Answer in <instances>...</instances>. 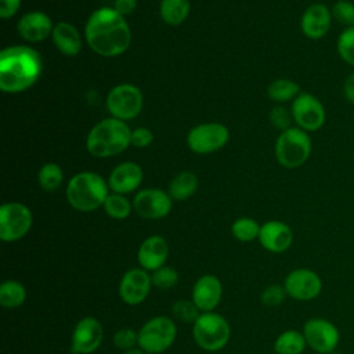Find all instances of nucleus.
Segmentation results:
<instances>
[{"label": "nucleus", "mask_w": 354, "mask_h": 354, "mask_svg": "<svg viewBox=\"0 0 354 354\" xmlns=\"http://www.w3.org/2000/svg\"><path fill=\"white\" fill-rule=\"evenodd\" d=\"M313 144L307 131L300 127H289L277 138L275 158L278 163L286 169L303 166L311 155Z\"/></svg>", "instance_id": "39448f33"}, {"label": "nucleus", "mask_w": 354, "mask_h": 354, "mask_svg": "<svg viewBox=\"0 0 354 354\" xmlns=\"http://www.w3.org/2000/svg\"><path fill=\"white\" fill-rule=\"evenodd\" d=\"M330 354H340V353H336V351H333V353H330Z\"/></svg>", "instance_id": "c03bdc74"}, {"label": "nucleus", "mask_w": 354, "mask_h": 354, "mask_svg": "<svg viewBox=\"0 0 354 354\" xmlns=\"http://www.w3.org/2000/svg\"><path fill=\"white\" fill-rule=\"evenodd\" d=\"M290 112L296 126L307 133L319 130L326 120L325 106L310 93H300L293 100Z\"/></svg>", "instance_id": "9b49d317"}, {"label": "nucleus", "mask_w": 354, "mask_h": 354, "mask_svg": "<svg viewBox=\"0 0 354 354\" xmlns=\"http://www.w3.org/2000/svg\"><path fill=\"white\" fill-rule=\"evenodd\" d=\"M109 195L108 183L94 171L75 174L66 185V199L79 212H93L104 206Z\"/></svg>", "instance_id": "20e7f679"}, {"label": "nucleus", "mask_w": 354, "mask_h": 354, "mask_svg": "<svg viewBox=\"0 0 354 354\" xmlns=\"http://www.w3.org/2000/svg\"><path fill=\"white\" fill-rule=\"evenodd\" d=\"M124 354H145V351H142L140 347L138 348H131V350H127V351H124Z\"/></svg>", "instance_id": "37998d69"}, {"label": "nucleus", "mask_w": 354, "mask_h": 354, "mask_svg": "<svg viewBox=\"0 0 354 354\" xmlns=\"http://www.w3.org/2000/svg\"><path fill=\"white\" fill-rule=\"evenodd\" d=\"M336 50L342 61L354 68V26L343 28L336 41Z\"/></svg>", "instance_id": "2f4dec72"}, {"label": "nucleus", "mask_w": 354, "mask_h": 354, "mask_svg": "<svg viewBox=\"0 0 354 354\" xmlns=\"http://www.w3.org/2000/svg\"><path fill=\"white\" fill-rule=\"evenodd\" d=\"M33 224V216L21 202H7L0 207V239L15 242L24 238Z\"/></svg>", "instance_id": "6e6552de"}, {"label": "nucleus", "mask_w": 354, "mask_h": 354, "mask_svg": "<svg viewBox=\"0 0 354 354\" xmlns=\"http://www.w3.org/2000/svg\"><path fill=\"white\" fill-rule=\"evenodd\" d=\"M192 336L201 348L218 351L227 346L231 337V328L223 315L213 311L202 313L192 324Z\"/></svg>", "instance_id": "423d86ee"}, {"label": "nucleus", "mask_w": 354, "mask_h": 354, "mask_svg": "<svg viewBox=\"0 0 354 354\" xmlns=\"http://www.w3.org/2000/svg\"><path fill=\"white\" fill-rule=\"evenodd\" d=\"M283 288L286 295L293 300L311 301L321 295L322 279L310 268H296L286 275Z\"/></svg>", "instance_id": "ddd939ff"}, {"label": "nucleus", "mask_w": 354, "mask_h": 354, "mask_svg": "<svg viewBox=\"0 0 354 354\" xmlns=\"http://www.w3.org/2000/svg\"><path fill=\"white\" fill-rule=\"evenodd\" d=\"M26 300L25 286L15 281L7 279L0 285V304L4 308H17L22 306Z\"/></svg>", "instance_id": "bb28decb"}, {"label": "nucleus", "mask_w": 354, "mask_h": 354, "mask_svg": "<svg viewBox=\"0 0 354 354\" xmlns=\"http://www.w3.org/2000/svg\"><path fill=\"white\" fill-rule=\"evenodd\" d=\"M307 347L303 332L296 329L283 330L274 342L275 354H301Z\"/></svg>", "instance_id": "b1692460"}, {"label": "nucleus", "mask_w": 354, "mask_h": 354, "mask_svg": "<svg viewBox=\"0 0 354 354\" xmlns=\"http://www.w3.org/2000/svg\"><path fill=\"white\" fill-rule=\"evenodd\" d=\"M84 37L88 47L102 57L123 54L131 41V32L124 17L115 8L95 10L84 26Z\"/></svg>", "instance_id": "f257e3e1"}, {"label": "nucleus", "mask_w": 354, "mask_h": 354, "mask_svg": "<svg viewBox=\"0 0 354 354\" xmlns=\"http://www.w3.org/2000/svg\"><path fill=\"white\" fill-rule=\"evenodd\" d=\"M133 209L142 218H163L171 210V198L162 189L147 188L136 194L133 199Z\"/></svg>", "instance_id": "2eb2a0df"}, {"label": "nucleus", "mask_w": 354, "mask_h": 354, "mask_svg": "<svg viewBox=\"0 0 354 354\" xmlns=\"http://www.w3.org/2000/svg\"><path fill=\"white\" fill-rule=\"evenodd\" d=\"M270 120H271V123H272L277 129H279V130L283 131V130L292 127L290 124H292L293 118H292V112H290V111H288L285 106L277 105V106H274V108L271 109V112H270Z\"/></svg>", "instance_id": "4c0bfd02"}, {"label": "nucleus", "mask_w": 354, "mask_h": 354, "mask_svg": "<svg viewBox=\"0 0 354 354\" xmlns=\"http://www.w3.org/2000/svg\"><path fill=\"white\" fill-rule=\"evenodd\" d=\"M333 21L344 28L354 26V3L350 0H337L330 8Z\"/></svg>", "instance_id": "f704fd0d"}, {"label": "nucleus", "mask_w": 354, "mask_h": 354, "mask_svg": "<svg viewBox=\"0 0 354 354\" xmlns=\"http://www.w3.org/2000/svg\"><path fill=\"white\" fill-rule=\"evenodd\" d=\"M104 329L95 317H83L73 328L71 351L73 354H91L102 343Z\"/></svg>", "instance_id": "4468645a"}, {"label": "nucleus", "mask_w": 354, "mask_h": 354, "mask_svg": "<svg viewBox=\"0 0 354 354\" xmlns=\"http://www.w3.org/2000/svg\"><path fill=\"white\" fill-rule=\"evenodd\" d=\"M21 0H0V17L8 19L17 14L19 10Z\"/></svg>", "instance_id": "ea45409f"}, {"label": "nucleus", "mask_w": 354, "mask_h": 354, "mask_svg": "<svg viewBox=\"0 0 354 354\" xmlns=\"http://www.w3.org/2000/svg\"><path fill=\"white\" fill-rule=\"evenodd\" d=\"M37 180H39V185L41 187L43 191L54 192L61 187L62 180H64V174H62V170L58 165L46 163L44 166L40 167Z\"/></svg>", "instance_id": "c85d7f7f"}, {"label": "nucleus", "mask_w": 354, "mask_h": 354, "mask_svg": "<svg viewBox=\"0 0 354 354\" xmlns=\"http://www.w3.org/2000/svg\"><path fill=\"white\" fill-rule=\"evenodd\" d=\"M177 337L176 322L165 315L148 319L138 330V347L147 354L166 351Z\"/></svg>", "instance_id": "0eeeda50"}, {"label": "nucleus", "mask_w": 354, "mask_h": 354, "mask_svg": "<svg viewBox=\"0 0 354 354\" xmlns=\"http://www.w3.org/2000/svg\"><path fill=\"white\" fill-rule=\"evenodd\" d=\"M260 245L271 253H283L293 243L292 228L279 220H270L260 227Z\"/></svg>", "instance_id": "6ab92c4d"}, {"label": "nucleus", "mask_w": 354, "mask_h": 354, "mask_svg": "<svg viewBox=\"0 0 354 354\" xmlns=\"http://www.w3.org/2000/svg\"><path fill=\"white\" fill-rule=\"evenodd\" d=\"M260 227L261 225L250 217H239L232 223L231 232L241 242H252L259 238Z\"/></svg>", "instance_id": "7c9ffc66"}, {"label": "nucleus", "mask_w": 354, "mask_h": 354, "mask_svg": "<svg viewBox=\"0 0 354 354\" xmlns=\"http://www.w3.org/2000/svg\"><path fill=\"white\" fill-rule=\"evenodd\" d=\"M301 332L307 346L318 354H330L336 351L340 342L337 326L326 318L314 317L307 319Z\"/></svg>", "instance_id": "9d476101"}, {"label": "nucleus", "mask_w": 354, "mask_h": 354, "mask_svg": "<svg viewBox=\"0 0 354 354\" xmlns=\"http://www.w3.org/2000/svg\"><path fill=\"white\" fill-rule=\"evenodd\" d=\"M136 4H137L136 0H115L113 8L124 17V15H129L134 11Z\"/></svg>", "instance_id": "79ce46f5"}, {"label": "nucleus", "mask_w": 354, "mask_h": 354, "mask_svg": "<svg viewBox=\"0 0 354 354\" xmlns=\"http://www.w3.org/2000/svg\"><path fill=\"white\" fill-rule=\"evenodd\" d=\"M142 169L134 162L118 165L109 174L108 185L115 194H130L138 188L142 181Z\"/></svg>", "instance_id": "4be33fe9"}, {"label": "nucleus", "mask_w": 354, "mask_h": 354, "mask_svg": "<svg viewBox=\"0 0 354 354\" xmlns=\"http://www.w3.org/2000/svg\"><path fill=\"white\" fill-rule=\"evenodd\" d=\"M41 71V57L29 46H8L0 53V88L4 93L29 88L37 82Z\"/></svg>", "instance_id": "f03ea898"}, {"label": "nucleus", "mask_w": 354, "mask_h": 354, "mask_svg": "<svg viewBox=\"0 0 354 354\" xmlns=\"http://www.w3.org/2000/svg\"><path fill=\"white\" fill-rule=\"evenodd\" d=\"M151 279H152V286L166 290V289H171L178 282V272L173 267L163 266L152 271Z\"/></svg>", "instance_id": "72a5a7b5"}, {"label": "nucleus", "mask_w": 354, "mask_h": 354, "mask_svg": "<svg viewBox=\"0 0 354 354\" xmlns=\"http://www.w3.org/2000/svg\"><path fill=\"white\" fill-rule=\"evenodd\" d=\"M228 138V129L221 123L212 122L192 127L187 136V144L195 153H212L221 149Z\"/></svg>", "instance_id": "f8f14e48"}, {"label": "nucleus", "mask_w": 354, "mask_h": 354, "mask_svg": "<svg viewBox=\"0 0 354 354\" xmlns=\"http://www.w3.org/2000/svg\"><path fill=\"white\" fill-rule=\"evenodd\" d=\"M353 122H354V109H353Z\"/></svg>", "instance_id": "a18cd8bd"}, {"label": "nucleus", "mask_w": 354, "mask_h": 354, "mask_svg": "<svg viewBox=\"0 0 354 354\" xmlns=\"http://www.w3.org/2000/svg\"><path fill=\"white\" fill-rule=\"evenodd\" d=\"M131 144V130L116 118H106L94 124L86 138L87 151L97 158L115 156Z\"/></svg>", "instance_id": "7ed1b4c3"}, {"label": "nucleus", "mask_w": 354, "mask_h": 354, "mask_svg": "<svg viewBox=\"0 0 354 354\" xmlns=\"http://www.w3.org/2000/svg\"><path fill=\"white\" fill-rule=\"evenodd\" d=\"M343 97L344 100L354 105V71L351 73H348L343 82Z\"/></svg>", "instance_id": "a19ab883"}, {"label": "nucleus", "mask_w": 354, "mask_h": 354, "mask_svg": "<svg viewBox=\"0 0 354 354\" xmlns=\"http://www.w3.org/2000/svg\"><path fill=\"white\" fill-rule=\"evenodd\" d=\"M286 290L283 288V285H268L267 288L263 289L261 292V303L266 304V306H270V307H275V306H279L285 297H286Z\"/></svg>", "instance_id": "e433bc0d"}, {"label": "nucleus", "mask_w": 354, "mask_h": 354, "mask_svg": "<svg viewBox=\"0 0 354 354\" xmlns=\"http://www.w3.org/2000/svg\"><path fill=\"white\" fill-rule=\"evenodd\" d=\"M332 21V11L326 4L313 3L301 14L300 29L307 39L319 40L329 32Z\"/></svg>", "instance_id": "f3484780"}, {"label": "nucleus", "mask_w": 354, "mask_h": 354, "mask_svg": "<svg viewBox=\"0 0 354 354\" xmlns=\"http://www.w3.org/2000/svg\"><path fill=\"white\" fill-rule=\"evenodd\" d=\"M198 188V178L191 171L178 173L169 184V195L176 201H185L195 194Z\"/></svg>", "instance_id": "393cba45"}, {"label": "nucleus", "mask_w": 354, "mask_h": 354, "mask_svg": "<svg viewBox=\"0 0 354 354\" xmlns=\"http://www.w3.org/2000/svg\"><path fill=\"white\" fill-rule=\"evenodd\" d=\"M169 256L167 241L160 235H151L144 239L137 252V260L141 268L155 271L166 264Z\"/></svg>", "instance_id": "412c9836"}, {"label": "nucleus", "mask_w": 354, "mask_h": 354, "mask_svg": "<svg viewBox=\"0 0 354 354\" xmlns=\"http://www.w3.org/2000/svg\"><path fill=\"white\" fill-rule=\"evenodd\" d=\"M106 109L112 118L123 122L134 119L142 109L141 90L130 83L115 86L106 95Z\"/></svg>", "instance_id": "1a4fd4ad"}, {"label": "nucleus", "mask_w": 354, "mask_h": 354, "mask_svg": "<svg viewBox=\"0 0 354 354\" xmlns=\"http://www.w3.org/2000/svg\"><path fill=\"white\" fill-rule=\"evenodd\" d=\"M153 141V134L147 127H137L131 131V145L137 148H145Z\"/></svg>", "instance_id": "58836bf2"}, {"label": "nucleus", "mask_w": 354, "mask_h": 354, "mask_svg": "<svg viewBox=\"0 0 354 354\" xmlns=\"http://www.w3.org/2000/svg\"><path fill=\"white\" fill-rule=\"evenodd\" d=\"M199 311L201 310L196 307V304L192 300L181 299V300L174 301L171 306V313H173L174 318L184 324H194L198 319V317L201 315Z\"/></svg>", "instance_id": "473e14b6"}, {"label": "nucleus", "mask_w": 354, "mask_h": 354, "mask_svg": "<svg viewBox=\"0 0 354 354\" xmlns=\"http://www.w3.org/2000/svg\"><path fill=\"white\" fill-rule=\"evenodd\" d=\"M51 39L59 53L65 55H76L82 48V39L77 29L69 22H58L54 25Z\"/></svg>", "instance_id": "5701e85b"}, {"label": "nucleus", "mask_w": 354, "mask_h": 354, "mask_svg": "<svg viewBox=\"0 0 354 354\" xmlns=\"http://www.w3.org/2000/svg\"><path fill=\"white\" fill-rule=\"evenodd\" d=\"M54 25L50 17L43 11H30L22 15L17 24L18 35L29 41L39 43L53 33Z\"/></svg>", "instance_id": "aec40b11"}, {"label": "nucleus", "mask_w": 354, "mask_h": 354, "mask_svg": "<svg viewBox=\"0 0 354 354\" xmlns=\"http://www.w3.org/2000/svg\"><path fill=\"white\" fill-rule=\"evenodd\" d=\"M113 344L124 351L131 350L138 346V332L133 330L131 328L118 329L113 335Z\"/></svg>", "instance_id": "c9c22d12"}, {"label": "nucleus", "mask_w": 354, "mask_h": 354, "mask_svg": "<svg viewBox=\"0 0 354 354\" xmlns=\"http://www.w3.org/2000/svg\"><path fill=\"white\" fill-rule=\"evenodd\" d=\"M221 296H223L221 281L216 275L206 274L199 277L194 283L191 300L196 304V307L202 313H209L218 306V303L221 301Z\"/></svg>", "instance_id": "a211bd4d"}, {"label": "nucleus", "mask_w": 354, "mask_h": 354, "mask_svg": "<svg viewBox=\"0 0 354 354\" xmlns=\"http://www.w3.org/2000/svg\"><path fill=\"white\" fill-rule=\"evenodd\" d=\"M267 94L275 102H286L300 94V87L292 79H277L268 86Z\"/></svg>", "instance_id": "cd10ccee"}, {"label": "nucleus", "mask_w": 354, "mask_h": 354, "mask_svg": "<svg viewBox=\"0 0 354 354\" xmlns=\"http://www.w3.org/2000/svg\"><path fill=\"white\" fill-rule=\"evenodd\" d=\"M159 12L169 25H180L189 14V0H162Z\"/></svg>", "instance_id": "a878e982"}, {"label": "nucleus", "mask_w": 354, "mask_h": 354, "mask_svg": "<svg viewBox=\"0 0 354 354\" xmlns=\"http://www.w3.org/2000/svg\"><path fill=\"white\" fill-rule=\"evenodd\" d=\"M152 288V279L147 270L131 268L126 271L119 282V297L129 306L142 303Z\"/></svg>", "instance_id": "dca6fc26"}, {"label": "nucleus", "mask_w": 354, "mask_h": 354, "mask_svg": "<svg viewBox=\"0 0 354 354\" xmlns=\"http://www.w3.org/2000/svg\"><path fill=\"white\" fill-rule=\"evenodd\" d=\"M105 213L115 220H123L130 216L131 203L129 199L122 194H109L105 203H104Z\"/></svg>", "instance_id": "c756f323"}]
</instances>
